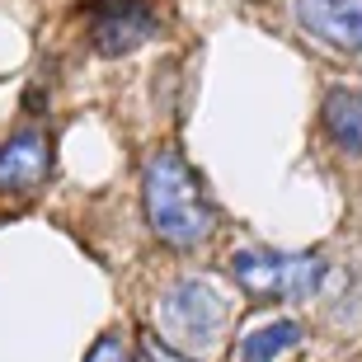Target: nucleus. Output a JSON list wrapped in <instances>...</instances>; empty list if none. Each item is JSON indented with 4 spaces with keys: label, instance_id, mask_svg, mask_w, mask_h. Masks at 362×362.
<instances>
[{
    "label": "nucleus",
    "instance_id": "423d86ee",
    "mask_svg": "<svg viewBox=\"0 0 362 362\" xmlns=\"http://www.w3.org/2000/svg\"><path fill=\"white\" fill-rule=\"evenodd\" d=\"M296 19L329 47L362 52V0H296Z\"/></svg>",
    "mask_w": 362,
    "mask_h": 362
},
{
    "label": "nucleus",
    "instance_id": "f257e3e1",
    "mask_svg": "<svg viewBox=\"0 0 362 362\" xmlns=\"http://www.w3.org/2000/svg\"><path fill=\"white\" fill-rule=\"evenodd\" d=\"M141 207H146V226L151 235L170 250H198L212 240L216 212L202 179L193 175V165L179 151H156L141 170Z\"/></svg>",
    "mask_w": 362,
    "mask_h": 362
},
{
    "label": "nucleus",
    "instance_id": "7ed1b4c3",
    "mask_svg": "<svg viewBox=\"0 0 362 362\" xmlns=\"http://www.w3.org/2000/svg\"><path fill=\"white\" fill-rule=\"evenodd\" d=\"M230 278L250 296H278V301H306L325 278L315 255H278V250H235Z\"/></svg>",
    "mask_w": 362,
    "mask_h": 362
},
{
    "label": "nucleus",
    "instance_id": "0eeeda50",
    "mask_svg": "<svg viewBox=\"0 0 362 362\" xmlns=\"http://www.w3.org/2000/svg\"><path fill=\"white\" fill-rule=\"evenodd\" d=\"M320 122L344 156H362V94L358 90H329L325 94Z\"/></svg>",
    "mask_w": 362,
    "mask_h": 362
},
{
    "label": "nucleus",
    "instance_id": "20e7f679",
    "mask_svg": "<svg viewBox=\"0 0 362 362\" xmlns=\"http://www.w3.org/2000/svg\"><path fill=\"white\" fill-rule=\"evenodd\" d=\"M85 14H90V38L99 57H127L160 28V14L146 0H90Z\"/></svg>",
    "mask_w": 362,
    "mask_h": 362
},
{
    "label": "nucleus",
    "instance_id": "39448f33",
    "mask_svg": "<svg viewBox=\"0 0 362 362\" xmlns=\"http://www.w3.org/2000/svg\"><path fill=\"white\" fill-rule=\"evenodd\" d=\"M52 175V141L28 127L0 141V193H38Z\"/></svg>",
    "mask_w": 362,
    "mask_h": 362
},
{
    "label": "nucleus",
    "instance_id": "f03ea898",
    "mask_svg": "<svg viewBox=\"0 0 362 362\" xmlns=\"http://www.w3.org/2000/svg\"><path fill=\"white\" fill-rule=\"evenodd\" d=\"M160 334L170 349H207L221 325H226V296L216 292L207 278H184L160 296Z\"/></svg>",
    "mask_w": 362,
    "mask_h": 362
},
{
    "label": "nucleus",
    "instance_id": "1a4fd4ad",
    "mask_svg": "<svg viewBox=\"0 0 362 362\" xmlns=\"http://www.w3.org/2000/svg\"><path fill=\"white\" fill-rule=\"evenodd\" d=\"M136 362H193V358H184L179 349H170L160 334H146L141 344H136Z\"/></svg>",
    "mask_w": 362,
    "mask_h": 362
},
{
    "label": "nucleus",
    "instance_id": "6e6552de",
    "mask_svg": "<svg viewBox=\"0 0 362 362\" xmlns=\"http://www.w3.org/2000/svg\"><path fill=\"white\" fill-rule=\"evenodd\" d=\"M296 349H301V325L269 320V325H259V329H250L235 353H240V362H282V358H292Z\"/></svg>",
    "mask_w": 362,
    "mask_h": 362
},
{
    "label": "nucleus",
    "instance_id": "9d476101",
    "mask_svg": "<svg viewBox=\"0 0 362 362\" xmlns=\"http://www.w3.org/2000/svg\"><path fill=\"white\" fill-rule=\"evenodd\" d=\"M85 362H132V353H127L122 334H104L90 353H85Z\"/></svg>",
    "mask_w": 362,
    "mask_h": 362
}]
</instances>
